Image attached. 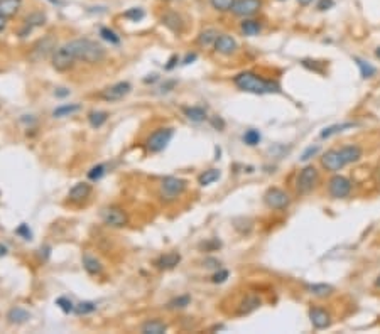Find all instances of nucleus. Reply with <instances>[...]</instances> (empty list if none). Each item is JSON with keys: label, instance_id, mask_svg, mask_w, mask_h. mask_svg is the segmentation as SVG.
I'll list each match as a JSON object with an SVG mask.
<instances>
[{"label": "nucleus", "instance_id": "1", "mask_svg": "<svg viewBox=\"0 0 380 334\" xmlns=\"http://www.w3.org/2000/svg\"><path fill=\"white\" fill-rule=\"evenodd\" d=\"M233 83H235L242 91H248V93H255V95L279 93V91H281L279 83H276V81H269V79H262V78H258L255 73H250V71L237 74L235 79H233Z\"/></svg>", "mask_w": 380, "mask_h": 334}, {"label": "nucleus", "instance_id": "2", "mask_svg": "<svg viewBox=\"0 0 380 334\" xmlns=\"http://www.w3.org/2000/svg\"><path fill=\"white\" fill-rule=\"evenodd\" d=\"M68 46L71 48V51L74 53L76 59L85 61V63L90 64H96L101 63L105 59V49L103 46H100L95 40L90 39H76L68 43Z\"/></svg>", "mask_w": 380, "mask_h": 334}, {"label": "nucleus", "instance_id": "3", "mask_svg": "<svg viewBox=\"0 0 380 334\" xmlns=\"http://www.w3.org/2000/svg\"><path fill=\"white\" fill-rule=\"evenodd\" d=\"M74 61H76V56L68 44L54 49L53 58H51V63H53V68L56 71H68L69 68H73Z\"/></svg>", "mask_w": 380, "mask_h": 334}, {"label": "nucleus", "instance_id": "4", "mask_svg": "<svg viewBox=\"0 0 380 334\" xmlns=\"http://www.w3.org/2000/svg\"><path fill=\"white\" fill-rule=\"evenodd\" d=\"M184 189H186V181L179 179V177H174V176H167L161 182L162 197L167 201H172V199H176V197H179L182 192H184Z\"/></svg>", "mask_w": 380, "mask_h": 334}, {"label": "nucleus", "instance_id": "5", "mask_svg": "<svg viewBox=\"0 0 380 334\" xmlns=\"http://www.w3.org/2000/svg\"><path fill=\"white\" fill-rule=\"evenodd\" d=\"M172 135H174V130L172 129H157L154 134H150V137L147 139V150L152 152V154L162 152L171 142Z\"/></svg>", "mask_w": 380, "mask_h": 334}, {"label": "nucleus", "instance_id": "6", "mask_svg": "<svg viewBox=\"0 0 380 334\" xmlns=\"http://www.w3.org/2000/svg\"><path fill=\"white\" fill-rule=\"evenodd\" d=\"M100 216H101V221H103L106 226H111V228H124L127 225V221H129L127 213L122 210V207H117V206L103 207Z\"/></svg>", "mask_w": 380, "mask_h": 334}, {"label": "nucleus", "instance_id": "7", "mask_svg": "<svg viewBox=\"0 0 380 334\" xmlns=\"http://www.w3.org/2000/svg\"><path fill=\"white\" fill-rule=\"evenodd\" d=\"M318 177L319 176H318L316 167L306 165L301 172H299V176H297V182H296L297 191L301 192V194H308V192H311L314 189V186H316Z\"/></svg>", "mask_w": 380, "mask_h": 334}, {"label": "nucleus", "instance_id": "8", "mask_svg": "<svg viewBox=\"0 0 380 334\" xmlns=\"http://www.w3.org/2000/svg\"><path fill=\"white\" fill-rule=\"evenodd\" d=\"M263 201L271 210H286L291 202V197L286 191L279 189V187H271L265 194H263Z\"/></svg>", "mask_w": 380, "mask_h": 334}, {"label": "nucleus", "instance_id": "9", "mask_svg": "<svg viewBox=\"0 0 380 334\" xmlns=\"http://www.w3.org/2000/svg\"><path fill=\"white\" fill-rule=\"evenodd\" d=\"M54 49H56L54 37H53V35H46V37L39 39L37 43L34 44V48H32V51H30L29 58L37 63V61H43V59L48 58L49 54H53Z\"/></svg>", "mask_w": 380, "mask_h": 334}, {"label": "nucleus", "instance_id": "10", "mask_svg": "<svg viewBox=\"0 0 380 334\" xmlns=\"http://www.w3.org/2000/svg\"><path fill=\"white\" fill-rule=\"evenodd\" d=\"M329 194L333 197H336V199H341V197H347L350 194V191H352V182H350L345 176H333L331 179H329Z\"/></svg>", "mask_w": 380, "mask_h": 334}, {"label": "nucleus", "instance_id": "11", "mask_svg": "<svg viewBox=\"0 0 380 334\" xmlns=\"http://www.w3.org/2000/svg\"><path fill=\"white\" fill-rule=\"evenodd\" d=\"M262 9V0H235L232 12L238 17H250Z\"/></svg>", "mask_w": 380, "mask_h": 334}, {"label": "nucleus", "instance_id": "12", "mask_svg": "<svg viewBox=\"0 0 380 334\" xmlns=\"http://www.w3.org/2000/svg\"><path fill=\"white\" fill-rule=\"evenodd\" d=\"M130 91H132L130 83H127V81H120V83H115V85L108 86L106 90H103L101 98L106 100V101H117V100L125 98Z\"/></svg>", "mask_w": 380, "mask_h": 334}, {"label": "nucleus", "instance_id": "13", "mask_svg": "<svg viewBox=\"0 0 380 334\" xmlns=\"http://www.w3.org/2000/svg\"><path fill=\"white\" fill-rule=\"evenodd\" d=\"M321 164H323L324 169H328L331 172H336V171L341 169V167L347 165L341 154H339V150H328L326 154L321 157Z\"/></svg>", "mask_w": 380, "mask_h": 334}, {"label": "nucleus", "instance_id": "14", "mask_svg": "<svg viewBox=\"0 0 380 334\" xmlns=\"http://www.w3.org/2000/svg\"><path fill=\"white\" fill-rule=\"evenodd\" d=\"M215 49L216 53H220L223 56H232L237 51V40L228 34H221L218 35V39L215 40Z\"/></svg>", "mask_w": 380, "mask_h": 334}, {"label": "nucleus", "instance_id": "15", "mask_svg": "<svg viewBox=\"0 0 380 334\" xmlns=\"http://www.w3.org/2000/svg\"><path fill=\"white\" fill-rule=\"evenodd\" d=\"M309 319H311L313 326L316 329H326L329 324H331L329 314L324 311V309H319V307H313L311 311H309Z\"/></svg>", "mask_w": 380, "mask_h": 334}, {"label": "nucleus", "instance_id": "16", "mask_svg": "<svg viewBox=\"0 0 380 334\" xmlns=\"http://www.w3.org/2000/svg\"><path fill=\"white\" fill-rule=\"evenodd\" d=\"M161 20H162V24H164L167 29H171L172 32H176V34H181L182 30H184V22H182V17L176 12H166L164 15H162Z\"/></svg>", "mask_w": 380, "mask_h": 334}, {"label": "nucleus", "instance_id": "17", "mask_svg": "<svg viewBox=\"0 0 380 334\" xmlns=\"http://www.w3.org/2000/svg\"><path fill=\"white\" fill-rule=\"evenodd\" d=\"M90 194H91V186L88 184V182H78V184H74L69 189L68 197H69V201H73V202H81V201H85Z\"/></svg>", "mask_w": 380, "mask_h": 334}, {"label": "nucleus", "instance_id": "18", "mask_svg": "<svg viewBox=\"0 0 380 334\" xmlns=\"http://www.w3.org/2000/svg\"><path fill=\"white\" fill-rule=\"evenodd\" d=\"M339 154H341L345 164H352V162H357L362 157V149L358 145H345L339 149Z\"/></svg>", "mask_w": 380, "mask_h": 334}, {"label": "nucleus", "instance_id": "19", "mask_svg": "<svg viewBox=\"0 0 380 334\" xmlns=\"http://www.w3.org/2000/svg\"><path fill=\"white\" fill-rule=\"evenodd\" d=\"M140 331L144 334H164L167 331V326L159 319H150V321L142 324Z\"/></svg>", "mask_w": 380, "mask_h": 334}, {"label": "nucleus", "instance_id": "20", "mask_svg": "<svg viewBox=\"0 0 380 334\" xmlns=\"http://www.w3.org/2000/svg\"><path fill=\"white\" fill-rule=\"evenodd\" d=\"M7 319L10 324H24L30 319V312L22 307H12L7 314Z\"/></svg>", "mask_w": 380, "mask_h": 334}, {"label": "nucleus", "instance_id": "21", "mask_svg": "<svg viewBox=\"0 0 380 334\" xmlns=\"http://www.w3.org/2000/svg\"><path fill=\"white\" fill-rule=\"evenodd\" d=\"M20 5H22V0H0V14L9 19L17 14Z\"/></svg>", "mask_w": 380, "mask_h": 334}, {"label": "nucleus", "instance_id": "22", "mask_svg": "<svg viewBox=\"0 0 380 334\" xmlns=\"http://www.w3.org/2000/svg\"><path fill=\"white\" fill-rule=\"evenodd\" d=\"M181 262V255L177 252H171V253H166V255H162L159 260L156 262V265L159 268H174L177 263Z\"/></svg>", "mask_w": 380, "mask_h": 334}, {"label": "nucleus", "instance_id": "23", "mask_svg": "<svg viewBox=\"0 0 380 334\" xmlns=\"http://www.w3.org/2000/svg\"><path fill=\"white\" fill-rule=\"evenodd\" d=\"M83 267H85V270L90 273V275H98V273H101V270H103L100 260H96V258L91 257V255H85L83 257Z\"/></svg>", "mask_w": 380, "mask_h": 334}, {"label": "nucleus", "instance_id": "24", "mask_svg": "<svg viewBox=\"0 0 380 334\" xmlns=\"http://www.w3.org/2000/svg\"><path fill=\"white\" fill-rule=\"evenodd\" d=\"M240 30H242V34H245V35H257L262 30V25L258 20L247 19L240 24Z\"/></svg>", "mask_w": 380, "mask_h": 334}, {"label": "nucleus", "instance_id": "25", "mask_svg": "<svg viewBox=\"0 0 380 334\" xmlns=\"http://www.w3.org/2000/svg\"><path fill=\"white\" fill-rule=\"evenodd\" d=\"M184 115L191 121H196V123L206 120V110L201 108V106H187V108H184Z\"/></svg>", "mask_w": 380, "mask_h": 334}, {"label": "nucleus", "instance_id": "26", "mask_svg": "<svg viewBox=\"0 0 380 334\" xmlns=\"http://www.w3.org/2000/svg\"><path fill=\"white\" fill-rule=\"evenodd\" d=\"M81 106L78 103H69V105H61L58 106L54 111H53V116L54 118H63V116H69L76 113V111H80Z\"/></svg>", "mask_w": 380, "mask_h": 334}, {"label": "nucleus", "instance_id": "27", "mask_svg": "<svg viewBox=\"0 0 380 334\" xmlns=\"http://www.w3.org/2000/svg\"><path fill=\"white\" fill-rule=\"evenodd\" d=\"M218 39V32L215 29H206L198 35V44L203 46V48H208V46L215 44V40Z\"/></svg>", "mask_w": 380, "mask_h": 334}, {"label": "nucleus", "instance_id": "28", "mask_svg": "<svg viewBox=\"0 0 380 334\" xmlns=\"http://www.w3.org/2000/svg\"><path fill=\"white\" fill-rule=\"evenodd\" d=\"M257 307H260V299H258L257 296H247L245 301L242 302L238 314H248V312L255 311Z\"/></svg>", "mask_w": 380, "mask_h": 334}, {"label": "nucleus", "instance_id": "29", "mask_svg": "<svg viewBox=\"0 0 380 334\" xmlns=\"http://www.w3.org/2000/svg\"><path fill=\"white\" fill-rule=\"evenodd\" d=\"M220 176L221 174H220V171H218V169H210V171H205L200 177H198V182H200L201 186H210L215 181L220 179Z\"/></svg>", "mask_w": 380, "mask_h": 334}, {"label": "nucleus", "instance_id": "30", "mask_svg": "<svg viewBox=\"0 0 380 334\" xmlns=\"http://www.w3.org/2000/svg\"><path fill=\"white\" fill-rule=\"evenodd\" d=\"M308 290L316 297H326L333 292V287L328 285V283H313V285L308 287Z\"/></svg>", "mask_w": 380, "mask_h": 334}, {"label": "nucleus", "instance_id": "31", "mask_svg": "<svg viewBox=\"0 0 380 334\" xmlns=\"http://www.w3.org/2000/svg\"><path fill=\"white\" fill-rule=\"evenodd\" d=\"M88 120L93 129H100V127L108 120V113H106V111H91L88 115Z\"/></svg>", "mask_w": 380, "mask_h": 334}, {"label": "nucleus", "instance_id": "32", "mask_svg": "<svg viewBox=\"0 0 380 334\" xmlns=\"http://www.w3.org/2000/svg\"><path fill=\"white\" fill-rule=\"evenodd\" d=\"M352 127H355V123H336V125L326 127V129L321 132V139H328V137H331L334 134H339V132H343L347 129H352Z\"/></svg>", "mask_w": 380, "mask_h": 334}, {"label": "nucleus", "instance_id": "33", "mask_svg": "<svg viewBox=\"0 0 380 334\" xmlns=\"http://www.w3.org/2000/svg\"><path fill=\"white\" fill-rule=\"evenodd\" d=\"M355 61H357V64H358V68H360V73H362V78H372V76H373L375 73H377V69H375L372 64L365 63L363 59L355 58Z\"/></svg>", "mask_w": 380, "mask_h": 334}, {"label": "nucleus", "instance_id": "34", "mask_svg": "<svg viewBox=\"0 0 380 334\" xmlns=\"http://www.w3.org/2000/svg\"><path fill=\"white\" fill-rule=\"evenodd\" d=\"M46 24V15L43 12H32L25 17V25L29 27H35V25H44Z\"/></svg>", "mask_w": 380, "mask_h": 334}, {"label": "nucleus", "instance_id": "35", "mask_svg": "<svg viewBox=\"0 0 380 334\" xmlns=\"http://www.w3.org/2000/svg\"><path fill=\"white\" fill-rule=\"evenodd\" d=\"M100 35H101V39H105L106 43H110V44H120V37L117 35V32L115 30H111V29H108V27H101L100 29Z\"/></svg>", "mask_w": 380, "mask_h": 334}, {"label": "nucleus", "instance_id": "36", "mask_svg": "<svg viewBox=\"0 0 380 334\" xmlns=\"http://www.w3.org/2000/svg\"><path fill=\"white\" fill-rule=\"evenodd\" d=\"M210 4H211L213 9L218 10V12H228V10H232L235 0H210Z\"/></svg>", "mask_w": 380, "mask_h": 334}, {"label": "nucleus", "instance_id": "37", "mask_svg": "<svg viewBox=\"0 0 380 334\" xmlns=\"http://www.w3.org/2000/svg\"><path fill=\"white\" fill-rule=\"evenodd\" d=\"M125 19L132 20V22H139V20H142L145 17V12L142 10L140 7H134V9H129L127 12L124 14Z\"/></svg>", "mask_w": 380, "mask_h": 334}, {"label": "nucleus", "instance_id": "38", "mask_svg": "<svg viewBox=\"0 0 380 334\" xmlns=\"http://www.w3.org/2000/svg\"><path fill=\"white\" fill-rule=\"evenodd\" d=\"M243 142H245L247 145H257L258 142H260V134H258V130H253V129H250V130H247L245 132V135H243Z\"/></svg>", "mask_w": 380, "mask_h": 334}, {"label": "nucleus", "instance_id": "39", "mask_svg": "<svg viewBox=\"0 0 380 334\" xmlns=\"http://www.w3.org/2000/svg\"><path fill=\"white\" fill-rule=\"evenodd\" d=\"M105 172H106V167L103 164H98V165L91 167L88 172V177H90V181H100L101 177L105 176Z\"/></svg>", "mask_w": 380, "mask_h": 334}, {"label": "nucleus", "instance_id": "40", "mask_svg": "<svg viewBox=\"0 0 380 334\" xmlns=\"http://www.w3.org/2000/svg\"><path fill=\"white\" fill-rule=\"evenodd\" d=\"M95 309H96L95 302H88V301H86V302H80L78 306L74 307V312H76V314H80V316H81V314H83V316H85V314L93 312Z\"/></svg>", "mask_w": 380, "mask_h": 334}, {"label": "nucleus", "instance_id": "41", "mask_svg": "<svg viewBox=\"0 0 380 334\" xmlns=\"http://www.w3.org/2000/svg\"><path fill=\"white\" fill-rule=\"evenodd\" d=\"M189 301H191L189 296H179V297L172 299L167 306H169V309H182V307H186L187 304H189Z\"/></svg>", "mask_w": 380, "mask_h": 334}, {"label": "nucleus", "instance_id": "42", "mask_svg": "<svg viewBox=\"0 0 380 334\" xmlns=\"http://www.w3.org/2000/svg\"><path fill=\"white\" fill-rule=\"evenodd\" d=\"M56 306H59L61 311L66 312V314L71 312V311H74L73 302H71L68 297H59V299H56Z\"/></svg>", "mask_w": 380, "mask_h": 334}, {"label": "nucleus", "instance_id": "43", "mask_svg": "<svg viewBox=\"0 0 380 334\" xmlns=\"http://www.w3.org/2000/svg\"><path fill=\"white\" fill-rule=\"evenodd\" d=\"M15 233H17L19 236H22L24 240H30V238H32V231L29 230V226L25 225V223H22V225H20L17 230H15Z\"/></svg>", "mask_w": 380, "mask_h": 334}, {"label": "nucleus", "instance_id": "44", "mask_svg": "<svg viewBox=\"0 0 380 334\" xmlns=\"http://www.w3.org/2000/svg\"><path fill=\"white\" fill-rule=\"evenodd\" d=\"M228 278V270H218L215 275L211 277V280L215 283H223Z\"/></svg>", "mask_w": 380, "mask_h": 334}, {"label": "nucleus", "instance_id": "45", "mask_svg": "<svg viewBox=\"0 0 380 334\" xmlns=\"http://www.w3.org/2000/svg\"><path fill=\"white\" fill-rule=\"evenodd\" d=\"M318 150H319V147H316V145H314V147H308V149L302 152L301 160H309L313 155H316V154H318Z\"/></svg>", "mask_w": 380, "mask_h": 334}, {"label": "nucleus", "instance_id": "46", "mask_svg": "<svg viewBox=\"0 0 380 334\" xmlns=\"http://www.w3.org/2000/svg\"><path fill=\"white\" fill-rule=\"evenodd\" d=\"M333 5H334V0H319L318 9L319 10H328V9H331Z\"/></svg>", "mask_w": 380, "mask_h": 334}, {"label": "nucleus", "instance_id": "47", "mask_svg": "<svg viewBox=\"0 0 380 334\" xmlns=\"http://www.w3.org/2000/svg\"><path fill=\"white\" fill-rule=\"evenodd\" d=\"M205 267H208V268H220V262L215 260V258H206Z\"/></svg>", "mask_w": 380, "mask_h": 334}, {"label": "nucleus", "instance_id": "48", "mask_svg": "<svg viewBox=\"0 0 380 334\" xmlns=\"http://www.w3.org/2000/svg\"><path fill=\"white\" fill-rule=\"evenodd\" d=\"M69 95V90H66V88H58L54 91V96H58V98H64V96H68Z\"/></svg>", "mask_w": 380, "mask_h": 334}, {"label": "nucleus", "instance_id": "49", "mask_svg": "<svg viewBox=\"0 0 380 334\" xmlns=\"http://www.w3.org/2000/svg\"><path fill=\"white\" fill-rule=\"evenodd\" d=\"M196 58H198V56L195 53L187 54L186 58H184V61H182V64H189V63H193V61H196Z\"/></svg>", "mask_w": 380, "mask_h": 334}, {"label": "nucleus", "instance_id": "50", "mask_svg": "<svg viewBox=\"0 0 380 334\" xmlns=\"http://www.w3.org/2000/svg\"><path fill=\"white\" fill-rule=\"evenodd\" d=\"M176 63H177V56H172V58L169 59V64L166 66V69H172L176 66Z\"/></svg>", "mask_w": 380, "mask_h": 334}, {"label": "nucleus", "instance_id": "51", "mask_svg": "<svg viewBox=\"0 0 380 334\" xmlns=\"http://www.w3.org/2000/svg\"><path fill=\"white\" fill-rule=\"evenodd\" d=\"M5 25H7V17H4V15L0 14V32L5 29Z\"/></svg>", "mask_w": 380, "mask_h": 334}, {"label": "nucleus", "instance_id": "52", "mask_svg": "<svg viewBox=\"0 0 380 334\" xmlns=\"http://www.w3.org/2000/svg\"><path fill=\"white\" fill-rule=\"evenodd\" d=\"M213 125H215V127H220V129H223V127H225V123H223V120H220V118H215V120H213Z\"/></svg>", "mask_w": 380, "mask_h": 334}, {"label": "nucleus", "instance_id": "53", "mask_svg": "<svg viewBox=\"0 0 380 334\" xmlns=\"http://www.w3.org/2000/svg\"><path fill=\"white\" fill-rule=\"evenodd\" d=\"M7 246H5V245H2V243H0V257H5V255H7Z\"/></svg>", "mask_w": 380, "mask_h": 334}, {"label": "nucleus", "instance_id": "54", "mask_svg": "<svg viewBox=\"0 0 380 334\" xmlns=\"http://www.w3.org/2000/svg\"><path fill=\"white\" fill-rule=\"evenodd\" d=\"M157 79V74H152V78H145L144 79V83H152V81H156Z\"/></svg>", "mask_w": 380, "mask_h": 334}, {"label": "nucleus", "instance_id": "55", "mask_svg": "<svg viewBox=\"0 0 380 334\" xmlns=\"http://www.w3.org/2000/svg\"><path fill=\"white\" fill-rule=\"evenodd\" d=\"M297 2L301 4V5H309V4L313 2V0H297Z\"/></svg>", "mask_w": 380, "mask_h": 334}, {"label": "nucleus", "instance_id": "56", "mask_svg": "<svg viewBox=\"0 0 380 334\" xmlns=\"http://www.w3.org/2000/svg\"><path fill=\"white\" fill-rule=\"evenodd\" d=\"M49 2H53V4H56V5H61L63 2H59V0H49Z\"/></svg>", "mask_w": 380, "mask_h": 334}, {"label": "nucleus", "instance_id": "57", "mask_svg": "<svg viewBox=\"0 0 380 334\" xmlns=\"http://www.w3.org/2000/svg\"><path fill=\"white\" fill-rule=\"evenodd\" d=\"M375 56H377V58L380 59V48H378L377 51H375Z\"/></svg>", "mask_w": 380, "mask_h": 334}, {"label": "nucleus", "instance_id": "58", "mask_svg": "<svg viewBox=\"0 0 380 334\" xmlns=\"http://www.w3.org/2000/svg\"><path fill=\"white\" fill-rule=\"evenodd\" d=\"M375 285L380 287V275H378V278H377V282H375Z\"/></svg>", "mask_w": 380, "mask_h": 334}, {"label": "nucleus", "instance_id": "59", "mask_svg": "<svg viewBox=\"0 0 380 334\" xmlns=\"http://www.w3.org/2000/svg\"><path fill=\"white\" fill-rule=\"evenodd\" d=\"M279 2H286V0H279Z\"/></svg>", "mask_w": 380, "mask_h": 334}, {"label": "nucleus", "instance_id": "60", "mask_svg": "<svg viewBox=\"0 0 380 334\" xmlns=\"http://www.w3.org/2000/svg\"><path fill=\"white\" fill-rule=\"evenodd\" d=\"M378 174H380V165H378Z\"/></svg>", "mask_w": 380, "mask_h": 334}]
</instances>
